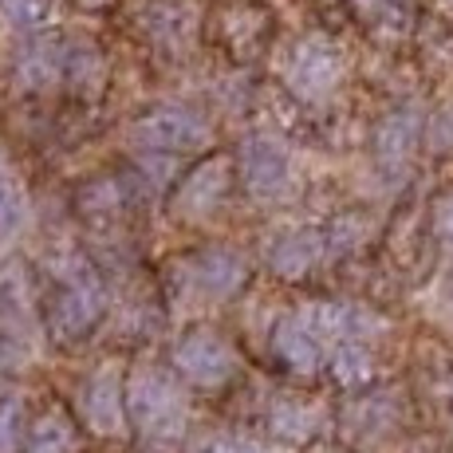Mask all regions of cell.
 Listing matches in <instances>:
<instances>
[{
  "instance_id": "e0dca14e",
  "label": "cell",
  "mask_w": 453,
  "mask_h": 453,
  "mask_svg": "<svg viewBox=\"0 0 453 453\" xmlns=\"http://www.w3.org/2000/svg\"><path fill=\"white\" fill-rule=\"evenodd\" d=\"M20 213H24L20 189L12 186V178H8L4 170H0V229H12V225L20 221Z\"/></svg>"
},
{
  "instance_id": "ba28073f",
  "label": "cell",
  "mask_w": 453,
  "mask_h": 453,
  "mask_svg": "<svg viewBox=\"0 0 453 453\" xmlns=\"http://www.w3.org/2000/svg\"><path fill=\"white\" fill-rule=\"evenodd\" d=\"M241 170L257 197H284L292 186V162L280 142L273 138H252L241 154Z\"/></svg>"
},
{
  "instance_id": "ac0fdd59",
  "label": "cell",
  "mask_w": 453,
  "mask_h": 453,
  "mask_svg": "<svg viewBox=\"0 0 453 453\" xmlns=\"http://www.w3.org/2000/svg\"><path fill=\"white\" fill-rule=\"evenodd\" d=\"M0 12L12 24H36L43 20V0H0Z\"/></svg>"
},
{
  "instance_id": "9a60e30c",
  "label": "cell",
  "mask_w": 453,
  "mask_h": 453,
  "mask_svg": "<svg viewBox=\"0 0 453 453\" xmlns=\"http://www.w3.org/2000/svg\"><path fill=\"white\" fill-rule=\"evenodd\" d=\"M56 72H59V64H56V56H48V48H36V51H32V56L20 64V80L28 83V87L51 83V80H56Z\"/></svg>"
},
{
  "instance_id": "52a82bcc",
  "label": "cell",
  "mask_w": 453,
  "mask_h": 453,
  "mask_svg": "<svg viewBox=\"0 0 453 453\" xmlns=\"http://www.w3.org/2000/svg\"><path fill=\"white\" fill-rule=\"evenodd\" d=\"M339 51L324 40H303L300 48L292 51V64H288V87L303 99H324L331 95V87L339 83Z\"/></svg>"
},
{
  "instance_id": "5b68a950",
  "label": "cell",
  "mask_w": 453,
  "mask_h": 453,
  "mask_svg": "<svg viewBox=\"0 0 453 453\" xmlns=\"http://www.w3.org/2000/svg\"><path fill=\"white\" fill-rule=\"evenodd\" d=\"M229 186H233V165L229 158H213V162H202L186 181H181L178 197H173V213L181 221H209L217 209L225 205L229 197Z\"/></svg>"
},
{
  "instance_id": "d6986e66",
  "label": "cell",
  "mask_w": 453,
  "mask_h": 453,
  "mask_svg": "<svg viewBox=\"0 0 453 453\" xmlns=\"http://www.w3.org/2000/svg\"><path fill=\"white\" fill-rule=\"evenodd\" d=\"M438 229L453 241V197H446V202L438 205Z\"/></svg>"
},
{
  "instance_id": "2e32d148",
  "label": "cell",
  "mask_w": 453,
  "mask_h": 453,
  "mask_svg": "<svg viewBox=\"0 0 453 453\" xmlns=\"http://www.w3.org/2000/svg\"><path fill=\"white\" fill-rule=\"evenodd\" d=\"M24 446V434H20V411L16 403H0V453H16Z\"/></svg>"
},
{
  "instance_id": "30bf717a",
  "label": "cell",
  "mask_w": 453,
  "mask_h": 453,
  "mask_svg": "<svg viewBox=\"0 0 453 453\" xmlns=\"http://www.w3.org/2000/svg\"><path fill=\"white\" fill-rule=\"evenodd\" d=\"M324 422V411H319L316 403H308V398H280V403L273 406V430L280 434V438H292V441H303L316 434V426Z\"/></svg>"
},
{
  "instance_id": "44dd1931",
  "label": "cell",
  "mask_w": 453,
  "mask_h": 453,
  "mask_svg": "<svg viewBox=\"0 0 453 453\" xmlns=\"http://www.w3.org/2000/svg\"><path fill=\"white\" fill-rule=\"evenodd\" d=\"M0 170H4V165H0Z\"/></svg>"
},
{
  "instance_id": "7c38bea8",
  "label": "cell",
  "mask_w": 453,
  "mask_h": 453,
  "mask_svg": "<svg viewBox=\"0 0 453 453\" xmlns=\"http://www.w3.org/2000/svg\"><path fill=\"white\" fill-rule=\"evenodd\" d=\"M319 252H324V241L316 233H296L273 249V268L280 276H303L319 260Z\"/></svg>"
},
{
  "instance_id": "7a4b0ae2",
  "label": "cell",
  "mask_w": 453,
  "mask_h": 453,
  "mask_svg": "<svg viewBox=\"0 0 453 453\" xmlns=\"http://www.w3.org/2000/svg\"><path fill=\"white\" fill-rule=\"evenodd\" d=\"M205 142L209 123L189 107H162L134 127V146L146 154H189Z\"/></svg>"
},
{
  "instance_id": "8992f818",
  "label": "cell",
  "mask_w": 453,
  "mask_h": 453,
  "mask_svg": "<svg viewBox=\"0 0 453 453\" xmlns=\"http://www.w3.org/2000/svg\"><path fill=\"white\" fill-rule=\"evenodd\" d=\"M181 284L197 292V300H229L245 284V260L229 249L197 252L181 265Z\"/></svg>"
},
{
  "instance_id": "ffe728a7",
  "label": "cell",
  "mask_w": 453,
  "mask_h": 453,
  "mask_svg": "<svg viewBox=\"0 0 453 453\" xmlns=\"http://www.w3.org/2000/svg\"><path fill=\"white\" fill-rule=\"evenodd\" d=\"M441 8H449V12H453V0H441Z\"/></svg>"
},
{
  "instance_id": "4fadbf2b",
  "label": "cell",
  "mask_w": 453,
  "mask_h": 453,
  "mask_svg": "<svg viewBox=\"0 0 453 453\" xmlns=\"http://www.w3.org/2000/svg\"><path fill=\"white\" fill-rule=\"evenodd\" d=\"M414 142V119L411 115H395L387 119L379 130V150L382 154H406Z\"/></svg>"
},
{
  "instance_id": "3957f363",
  "label": "cell",
  "mask_w": 453,
  "mask_h": 453,
  "mask_svg": "<svg viewBox=\"0 0 453 453\" xmlns=\"http://www.w3.org/2000/svg\"><path fill=\"white\" fill-rule=\"evenodd\" d=\"M173 367L194 387H225L237 374V351L217 331L197 327L181 335V343L173 347Z\"/></svg>"
},
{
  "instance_id": "8fae6325",
  "label": "cell",
  "mask_w": 453,
  "mask_h": 453,
  "mask_svg": "<svg viewBox=\"0 0 453 453\" xmlns=\"http://www.w3.org/2000/svg\"><path fill=\"white\" fill-rule=\"evenodd\" d=\"M24 453H75V426L67 422V414H43L24 438Z\"/></svg>"
},
{
  "instance_id": "5bb4252c",
  "label": "cell",
  "mask_w": 453,
  "mask_h": 453,
  "mask_svg": "<svg viewBox=\"0 0 453 453\" xmlns=\"http://www.w3.org/2000/svg\"><path fill=\"white\" fill-rule=\"evenodd\" d=\"M367 363H371V359H367V355H363L355 343H343V347L335 351V374H339L343 382H363V379H371V367H367Z\"/></svg>"
},
{
  "instance_id": "6da1fadb",
  "label": "cell",
  "mask_w": 453,
  "mask_h": 453,
  "mask_svg": "<svg viewBox=\"0 0 453 453\" xmlns=\"http://www.w3.org/2000/svg\"><path fill=\"white\" fill-rule=\"evenodd\" d=\"M127 403L134 422L142 426L150 438H173V434L186 426V398L173 387L170 374L162 371H134L127 390Z\"/></svg>"
},
{
  "instance_id": "277c9868",
  "label": "cell",
  "mask_w": 453,
  "mask_h": 453,
  "mask_svg": "<svg viewBox=\"0 0 453 453\" xmlns=\"http://www.w3.org/2000/svg\"><path fill=\"white\" fill-rule=\"evenodd\" d=\"M59 280H64V288L51 300V331H56L59 339H75L99 319L103 288L91 276V268H83V265L59 273Z\"/></svg>"
},
{
  "instance_id": "9c48e42d",
  "label": "cell",
  "mask_w": 453,
  "mask_h": 453,
  "mask_svg": "<svg viewBox=\"0 0 453 453\" xmlns=\"http://www.w3.org/2000/svg\"><path fill=\"white\" fill-rule=\"evenodd\" d=\"M83 418L95 434L111 438V434H123L127 411H123V382L111 367L95 371L91 382L83 387Z\"/></svg>"
}]
</instances>
